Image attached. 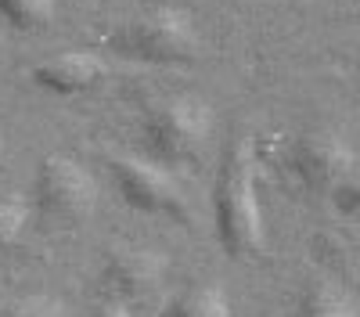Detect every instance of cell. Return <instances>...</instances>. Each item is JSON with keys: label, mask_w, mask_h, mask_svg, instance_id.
Instances as JSON below:
<instances>
[{"label": "cell", "mask_w": 360, "mask_h": 317, "mask_svg": "<svg viewBox=\"0 0 360 317\" xmlns=\"http://www.w3.org/2000/svg\"><path fill=\"white\" fill-rule=\"evenodd\" d=\"M162 317H231V296L217 281H195L166 303Z\"/></svg>", "instance_id": "30bf717a"}, {"label": "cell", "mask_w": 360, "mask_h": 317, "mask_svg": "<svg viewBox=\"0 0 360 317\" xmlns=\"http://www.w3.org/2000/svg\"><path fill=\"white\" fill-rule=\"evenodd\" d=\"M0 317H69V306L51 292H25L0 303Z\"/></svg>", "instance_id": "4fadbf2b"}, {"label": "cell", "mask_w": 360, "mask_h": 317, "mask_svg": "<svg viewBox=\"0 0 360 317\" xmlns=\"http://www.w3.org/2000/svg\"><path fill=\"white\" fill-rule=\"evenodd\" d=\"M105 76H108V65L94 51H62V54L44 58L33 69V83L54 98H79L86 91H94Z\"/></svg>", "instance_id": "ba28073f"}, {"label": "cell", "mask_w": 360, "mask_h": 317, "mask_svg": "<svg viewBox=\"0 0 360 317\" xmlns=\"http://www.w3.org/2000/svg\"><path fill=\"white\" fill-rule=\"evenodd\" d=\"M288 173L310 195H335L353 181L356 152L335 130H310L288 148Z\"/></svg>", "instance_id": "5b68a950"}, {"label": "cell", "mask_w": 360, "mask_h": 317, "mask_svg": "<svg viewBox=\"0 0 360 317\" xmlns=\"http://www.w3.org/2000/svg\"><path fill=\"white\" fill-rule=\"evenodd\" d=\"M166 256L155 249H137V245H123V249H112L105 256V267H101V288L108 299L119 303H144L148 296H155L162 281H166Z\"/></svg>", "instance_id": "52a82bcc"}, {"label": "cell", "mask_w": 360, "mask_h": 317, "mask_svg": "<svg viewBox=\"0 0 360 317\" xmlns=\"http://www.w3.org/2000/svg\"><path fill=\"white\" fill-rule=\"evenodd\" d=\"M213 220H217V242L227 256L249 259L263 252L266 216L259 202L256 148L249 137L231 141V148L224 152L217 191H213Z\"/></svg>", "instance_id": "6da1fadb"}, {"label": "cell", "mask_w": 360, "mask_h": 317, "mask_svg": "<svg viewBox=\"0 0 360 317\" xmlns=\"http://www.w3.org/2000/svg\"><path fill=\"white\" fill-rule=\"evenodd\" d=\"M108 169L130 209L148 213V216H184L188 198L169 173V166L148 155H112Z\"/></svg>", "instance_id": "8992f818"}, {"label": "cell", "mask_w": 360, "mask_h": 317, "mask_svg": "<svg viewBox=\"0 0 360 317\" xmlns=\"http://www.w3.org/2000/svg\"><path fill=\"white\" fill-rule=\"evenodd\" d=\"M90 317H134V310L127 306V303H119V299H101L98 306H94V313H90Z\"/></svg>", "instance_id": "5bb4252c"}, {"label": "cell", "mask_w": 360, "mask_h": 317, "mask_svg": "<svg viewBox=\"0 0 360 317\" xmlns=\"http://www.w3.org/2000/svg\"><path fill=\"white\" fill-rule=\"evenodd\" d=\"M213 134V108L195 94H176L152 105L141 119V148L162 166L195 162Z\"/></svg>", "instance_id": "3957f363"}, {"label": "cell", "mask_w": 360, "mask_h": 317, "mask_svg": "<svg viewBox=\"0 0 360 317\" xmlns=\"http://www.w3.org/2000/svg\"><path fill=\"white\" fill-rule=\"evenodd\" d=\"M295 317H360V303L335 278H314L295 303Z\"/></svg>", "instance_id": "9c48e42d"}, {"label": "cell", "mask_w": 360, "mask_h": 317, "mask_svg": "<svg viewBox=\"0 0 360 317\" xmlns=\"http://www.w3.org/2000/svg\"><path fill=\"white\" fill-rule=\"evenodd\" d=\"M112 51L141 65H191L202 51V33L188 11L180 8H152L130 22H123L108 37Z\"/></svg>", "instance_id": "7a4b0ae2"}, {"label": "cell", "mask_w": 360, "mask_h": 317, "mask_svg": "<svg viewBox=\"0 0 360 317\" xmlns=\"http://www.w3.org/2000/svg\"><path fill=\"white\" fill-rule=\"evenodd\" d=\"M33 209L51 224H83L98 209V181L72 155H47L33 177Z\"/></svg>", "instance_id": "277c9868"}, {"label": "cell", "mask_w": 360, "mask_h": 317, "mask_svg": "<svg viewBox=\"0 0 360 317\" xmlns=\"http://www.w3.org/2000/svg\"><path fill=\"white\" fill-rule=\"evenodd\" d=\"M0 18L18 33H40L54 22V0H0Z\"/></svg>", "instance_id": "8fae6325"}, {"label": "cell", "mask_w": 360, "mask_h": 317, "mask_svg": "<svg viewBox=\"0 0 360 317\" xmlns=\"http://www.w3.org/2000/svg\"><path fill=\"white\" fill-rule=\"evenodd\" d=\"M29 216H33V206L18 195H0V256L11 252L22 238H25V227Z\"/></svg>", "instance_id": "7c38bea8"}, {"label": "cell", "mask_w": 360, "mask_h": 317, "mask_svg": "<svg viewBox=\"0 0 360 317\" xmlns=\"http://www.w3.org/2000/svg\"><path fill=\"white\" fill-rule=\"evenodd\" d=\"M4 152H8V144H4V134H0V166H4Z\"/></svg>", "instance_id": "9a60e30c"}]
</instances>
